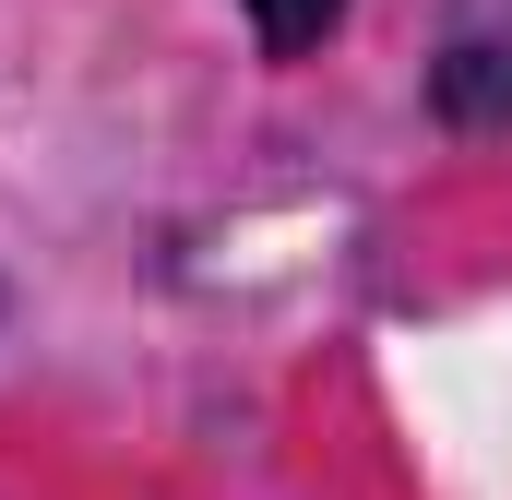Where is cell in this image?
Masks as SVG:
<instances>
[{
	"label": "cell",
	"instance_id": "1",
	"mask_svg": "<svg viewBox=\"0 0 512 500\" xmlns=\"http://www.w3.org/2000/svg\"><path fill=\"white\" fill-rule=\"evenodd\" d=\"M441 120H512V0H465L453 36H441Z\"/></svg>",
	"mask_w": 512,
	"mask_h": 500
},
{
	"label": "cell",
	"instance_id": "2",
	"mask_svg": "<svg viewBox=\"0 0 512 500\" xmlns=\"http://www.w3.org/2000/svg\"><path fill=\"white\" fill-rule=\"evenodd\" d=\"M334 12H346V0H251L262 48H322V36H334Z\"/></svg>",
	"mask_w": 512,
	"mask_h": 500
}]
</instances>
